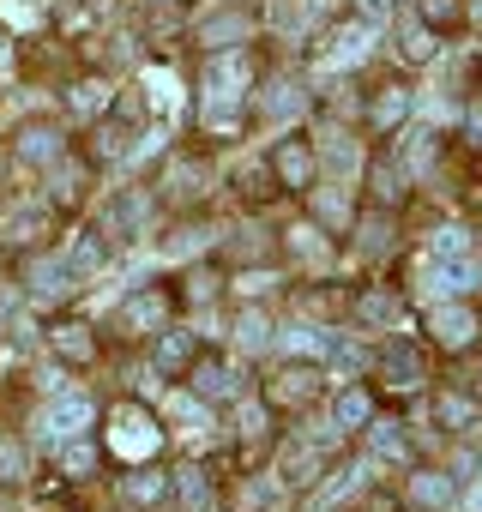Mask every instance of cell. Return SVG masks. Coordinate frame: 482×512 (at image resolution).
<instances>
[{"label":"cell","mask_w":482,"mask_h":512,"mask_svg":"<svg viewBox=\"0 0 482 512\" xmlns=\"http://www.w3.org/2000/svg\"><path fill=\"white\" fill-rule=\"evenodd\" d=\"M254 79H260L254 55H241V49H211L205 73H199V121H205L211 133L241 127V109H248V97H254Z\"/></svg>","instance_id":"1"},{"label":"cell","mask_w":482,"mask_h":512,"mask_svg":"<svg viewBox=\"0 0 482 512\" xmlns=\"http://www.w3.org/2000/svg\"><path fill=\"white\" fill-rule=\"evenodd\" d=\"M109 452H121L127 464L157 458V452H163V428H157V416H151L145 404H115V410H109Z\"/></svg>","instance_id":"2"},{"label":"cell","mask_w":482,"mask_h":512,"mask_svg":"<svg viewBox=\"0 0 482 512\" xmlns=\"http://www.w3.org/2000/svg\"><path fill=\"white\" fill-rule=\"evenodd\" d=\"M272 175H278L284 193H314L320 187V151H314V139H302V133L278 139L272 145Z\"/></svg>","instance_id":"3"},{"label":"cell","mask_w":482,"mask_h":512,"mask_svg":"<svg viewBox=\"0 0 482 512\" xmlns=\"http://www.w3.org/2000/svg\"><path fill=\"white\" fill-rule=\"evenodd\" d=\"M320 392H326L320 362H284V368L266 380V404H272V410H302V404H314Z\"/></svg>","instance_id":"4"},{"label":"cell","mask_w":482,"mask_h":512,"mask_svg":"<svg viewBox=\"0 0 482 512\" xmlns=\"http://www.w3.org/2000/svg\"><path fill=\"white\" fill-rule=\"evenodd\" d=\"M476 332H482V320L470 302H434L428 308V344L434 350H470Z\"/></svg>","instance_id":"5"},{"label":"cell","mask_w":482,"mask_h":512,"mask_svg":"<svg viewBox=\"0 0 482 512\" xmlns=\"http://www.w3.org/2000/svg\"><path fill=\"white\" fill-rule=\"evenodd\" d=\"M187 386H193V398H205V404H229V398H241V380H235L229 356H217V350H193V362H187Z\"/></svg>","instance_id":"6"},{"label":"cell","mask_w":482,"mask_h":512,"mask_svg":"<svg viewBox=\"0 0 482 512\" xmlns=\"http://www.w3.org/2000/svg\"><path fill=\"white\" fill-rule=\"evenodd\" d=\"M145 223H151V193H145V187H121V193H109V205H103V235H115V241H139Z\"/></svg>","instance_id":"7"},{"label":"cell","mask_w":482,"mask_h":512,"mask_svg":"<svg viewBox=\"0 0 482 512\" xmlns=\"http://www.w3.org/2000/svg\"><path fill=\"white\" fill-rule=\"evenodd\" d=\"M13 157H19L25 169H55V163L67 157V139H61L55 121H25V127L13 133Z\"/></svg>","instance_id":"8"},{"label":"cell","mask_w":482,"mask_h":512,"mask_svg":"<svg viewBox=\"0 0 482 512\" xmlns=\"http://www.w3.org/2000/svg\"><path fill=\"white\" fill-rule=\"evenodd\" d=\"M43 428H49L55 440H73V434L97 428V398H85V392H61V398H49Z\"/></svg>","instance_id":"9"},{"label":"cell","mask_w":482,"mask_h":512,"mask_svg":"<svg viewBox=\"0 0 482 512\" xmlns=\"http://www.w3.org/2000/svg\"><path fill=\"white\" fill-rule=\"evenodd\" d=\"M368 127L374 133H398L404 121H410V85H398V79H386V85H374L368 91Z\"/></svg>","instance_id":"10"},{"label":"cell","mask_w":482,"mask_h":512,"mask_svg":"<svg viewBox=\"0 0 482 512\" xmlns=\"http://www.w3.org/2000/svg\"><path fill=\"white\" fill-rule=\"evenodd\" d=\"M49 350H55L67 368H91V362H97V326H85V320H55V326H49Z\"/></svg>","instance_id":"11"},{"label":"cell","mask_w":482,"mask_h":512,"mask_svg":"<svg viewBox=\"0 0 482 512\" xmlns=\"http://www.w3.org/2000/svg\"><path fill=\"white\" fill-rule=\"evenodd\" d=\"M374 368H380V380H386L392 392H410V386H422V380H428V362H422V350H416V344H404V338H398V344H386Z\"/></svg>","instance_id":"12"},{"label":"cell","mask_w":482,"mask_h":512,"mask_svg":"<svg viewBox=\"0 0 482 512\" xmlns=\"http://www.w3.org/2000/svg\"><path fill=\"white\" fill-rule=\"evenodd\" d=\"M362 440H368V458H374V464H416L410 434H404V422H392V416H368Z\"/></svg>","instance_id":"13"},{"label":"cell","mask_w":482,"mask_h":512,"mask_svg":"<svg viewBox=\"0 0 482 512\" xmlns=\"http://www.w3.org/2000/svg\"><path fill=\"white\" fill-rule=\"evenodd\" d=\"M320 476H326V446H320V440H290L284 458H278V482H284V488H308V482H320Z\"/></svg>","instance_id":"14"},{"label":"cell","mask_w":482,"mask_h":512,"mask_svg":"<svg viewBox=\"0 0 482 512\" xmlns=\"http://www.w3.org/2000/svg\"><path fill=\"white\" fill-rule=\"evenodd\" d=\"M121 500H127L133 512H151V506H163V500H169V470H157L151 458H139V464L121 476Z\"/></svg>","instance_id":"15"},{"label":"cell","mask_w":482,"mask_h":512,"mask_svg":"<svg viewBox=\"0 0 482 512\" xmlns=\"http://www.w3.org/2000/svg\"><path fill=\"white\" fill-rule=\"evenodd\" d=\"M482 284V260L476 253H452V260H428V290L440 296H464Z\"/></svg>","instance_id":"16"},{"label":"cell","mask_w":482,"mask_h":512,"mask_svg":"<svg viewBox=\"0 0 482 512\" xmlns=\"http://www.w3.org/2000/svg\"><path fill=\"white\" fill-rule=\"evenodd\" d=\"M368 416H374V392H368L362 380H350V386L332 392V428H338V434H362Z\"/></svg>","instance_id":"17"},{"label":"cell","mask_w":482,"mask_h":512,"mask_svg":"<svg viewBox=\"0 0 482 512\" xmlns=\"http://www.w3.org/2000/svg\"><path fill=\"white\" fill-rule=\"evenodd\" d=\"M193 350H199V338H193V332H181V326H157V344H151V368H157V374H187Z\"/></svg>","instance_id":"18"},{"label":"cell","mask_w":482,"mask_h":512,"mask_svg":"<svg viewBox=\"0 0 482 512\" xmlns=\"http://www.w3.org/2000/svg\"><path fill=\"white\" fill-rule=\"evenodd\" d=\"M169 500H175L181 512H211V506H217V488H211V476H205L199 464H187V470L169 476Z\"/></svg>","instance_id":"19"},{"label":"cell","mask_w":482,"mask_h":512,"mask_svg":"<svg viewBox=\"0 0 482 512\" xmlns=\"http://www.w3.org/2000/svg\"><path fill=\"white\" fill-rule=\"evenodd\" d=\"M241 37H248V13H241V7H223V13L193 25V43H205V49H235Z\"/></svg>","instance_id":"20"},{"label":"cell","mask_w":482,"mask_h":512,"mask_svg":"<svg viewBox=\"0 0 482 512\" xmlns=\"http://www.w3.org/2000/svg\"><path fill=\"white\" fill-rule=\"evenodd\" d=\"M428 422H434V428H446V434H464V428H476V404H470L464 392H434Z\"/></svg>","instance_id":"21"},{"label":"cell","mask_w":482,"mask_h":512,"mask_svg":"<svg viewBox=\"0 0 482 512\" xmlns=\"http://www.w3.org/2000/svg\"><path fill=\"white\" fill-rule=\"evenodd\" d=\"M452 494H458V482L446 470H428V464L410 470V500L416 506H452Z\"/></svg>","instance_id":"22"},{"label":"cell","mask_w":482,"mask_h":512,"mask_svg":"<svg viewBox=\"0 0 482 512\" xmlns=\"http://www.w3.org/2000/svg\"><path fill=\"white\" fill-rule=\"evenodd\" d=\"M25 284H31V296H67L79 278L67 272V260H31L25 266Z\"/></svg>","instance_id":"23"},{"label":"cell","mask_w":482,"mask_h":512,"mask_svg":"<svg viewBox=\"0 0 482 512\" xmlns=\"http://www.w3.org/2000/svg\"><path fill=\"white\" fill-rule=\"evenodd\" d=\"M121 320H127V326L157 332V326L169 320V296H163V290H139V296H127V302H121Z\"/></svg>","instance_id":"24"},{"label":"cell","mask_w":482,"mask_h":512,"mask_svg":"<svg viewBox=\"0 0 482 512\" xmlns=\"http://www.w3.org/2000/svg\"><path fill=\"white\" fill-rule=\"evenodd\" d=\"M332 344L338 338H326L320 326H284V356H296V362H326Z\"/></svg>","instance_id":"25"},{"label":"cell","mask_w":482,"mask_h":512,"mask_svg":"<svg viewBox=\"0 0 482 512\" xmlns=\"http://www.w3.org/2000/svg\"><path fill=\"white\" fill-rule=\"evenodd\" d=\"M55 470H61L67 482H85V476L97 470V440H85V434L61 440V452H55Z\"/></svg>","instance_id":"26"},{"label":"cell","mask_w":482,"mask_h":512,"mask_svg":"<svg viewBox=\"0 0 482 512\" xmlns=\"http://www.w3.org/2000/svg\"><path fill=\"white\" fill-rule=\"evenodd\" d=\"M61 260H67V272H73V278H91V272H103V266H109V241H97V229H91V235H79V241L61 253Z\"/></svg>","instance_id":"27"},{"label":"cell","mask_w":482,"mask_h":512,"mask_svg":"<svg viewBox=\"0 0 482 512\" xmlns=\"http://www.w3.org/2000/svg\"><path fill=\"white\" fill-rule=\"evenodd\" d=\"M368 37H374V31L350 19L344 31H332V43H326V61H332V67H356V61L368 55Z\"/></svg>","instance_id":"28"},{"label":"cell","mask_w":482,"mask_h":512,"mask_svg":"<svg viewBox=\"0 0 482 512\" xmlns=\"http://www.w3.org/2000/svg\"><path fill=\"white\" fill-rule=\"evenodd\" d=\"M356 320H362V326H398V320H404V302H398L392 290H362V296H356Z\"/></svg>","instance_id":"29"},{"label":"cell","mask_w":482,"mask_h":512,"mask_svg":"<svg viewBox=\"0 0 482 512\" xmlns=\"http://www.w3.org/2000/svg\"><path fill=\"white\" fill-rule=\"evenodd\" d=\"M416 25H428L434 37L464 25V0H416Z\"/></svg>","instance_id":"30"},{"label":"cell","mask_w":482,"mask_h":512,"mask_svg":"<svg viewBox=\"0 0 482 512\" xmlns=\"http://www.w3.org/2000/svg\"><path fill=\"white\" fill-rule=\"evenodd\" d=\"M235 344H241V350H266V344H272V314L248 302V308L235 314Z\"/></svg>","instance_id":"31"},{"label":"cell","mask_w":482,"mask_h":512,"mask_svg":"<svg viewBox=\"0 0 482 512\" xmlns=\"http://www.w3.org/2000/svg\"><path fill=\"white\" fill-rule=\"evenodd\" d=\"M25 470H31V458H25V440L0 428V488H19V482H25Z\"/></svg>","instance_id":"32"},{"label":"cell","mask_w":482,"mask_h":512,"mask_svg":"<svg viewBox=\"0 0 482 512\" xmlns=\"http://www.w3.org/2000/svg\"><path fill=\"white\" fill-rule=\"evenodd\" d=\"M368 181H374V187H368L374 205H398V199H404V169H398V163H374Z\"/></svg>","instance_id":"33"},{"label":"cell","mask_w":482,"mask_h":512,"mask_svg":"<svg viewBox=\"0 0 482 512\" xmlns=\"http://www.w3.org/2000/svg\"><path fill=\"white\" fill-rule=\"evenodd\" d=\"M278 500H284V488H272V482H241V494H235L241 512H272Z\"/></svg>","instance_id":"34"},{"label":"cell","mask_w":482,"mask_h":512,"mask_svg":"<svg viewBox=\"0 0 482 512\" xmlns=\"http://www.w3.org/2000/svg\"><path fill=\"white\" fill-rule=\"evenodd\" d=\"M452 253H476L464 223H440V229H434V260H452Z\"/></svg>","instance_id":"35"},{"label":"cell","mask_w":482,"mask_h":512,"mask_svg":"<svg viewBox=\"0 0 482 512\" xmlns=\"http://www.w3.org/2000/svg\"><path fill=\"white\" fill-rule=\"evenodd\" d=\"M73 109H79V115H103V109H109V85H103V79H79V85H73Z\"/></svg>","instance_id":"36"},{"label":"cell","mask_w":482,"mask_h":512,"mask_svg":"<svg viewBox=\"0 0 482 512\" xmlns=\"http://www.w3.org/2000/svg\"><path fill=\"white\" fill-rule=\"evenodd\" d=\"M392 13H398V0H356V25H368V31H386Z\"/></svg>","instance_id":"37"},{"label":"cell","mask_w":482,"mask_h":512,"mask_svg":"<svg viewBox=\"0 0 482 512\" xmlns=\"http://www.w3.org/2000/svg\"><path fill=\"white\" fill-rule=\"evenodd\" d=\"M434 49H440V37L428 25H410L404 31V61H434Z\"/></svg>","instance_id":"38"},{"label":"cell","mask_w":482,"mask_h":512,"mask_svg":"<svg viewBox=\"0 0 482 512\" xmlns=\"http://www.w3.org/2000/svg\"><path fill=\"white\" fill-rule=\"evenodd\" d=\"M362 247H368V253L392 247V217H386V223H380V211H374V217H362Z\"/></svg>","instance_id":"39"},{"label":"cell","mask_w":482,"mask_h":512,"mask_svg":"<svg viewBox=\"0 0 482 512\" xmlns=\"http://www.w3.org/2000/svg\"><path fill=\"white\" fill-rule=\"evenodd\" d=\"M464 139H470V145H482V103H470V109H464Z\"/></svg>","instance_id":"40"},{"label":"cell","mask_w":482,"mask_h":512,"mask_svg":"<svg viewBox=\"0 0 482 512\" xmlns=\"http://www.w3.org/2000/svg\"><path fill=\"white\" fill-rule=\"evenodd\" d=\"M464 19H482V0H464Z\"/></svg>","instance_id":"41"},{"label":"cell","mask_w":482,"mask_h":512,"mask_svg":"<svg viewBox=\"0 0 482 512\" xmlns=\"http://www.w3.org/2000/svg\"><path fill=\"white\" fill-rule=\"evenodd\" d=\"M470 500H476V506H482V488H476V494H470Z\"/></svg>","instance_id":"42"}]
</instances>
